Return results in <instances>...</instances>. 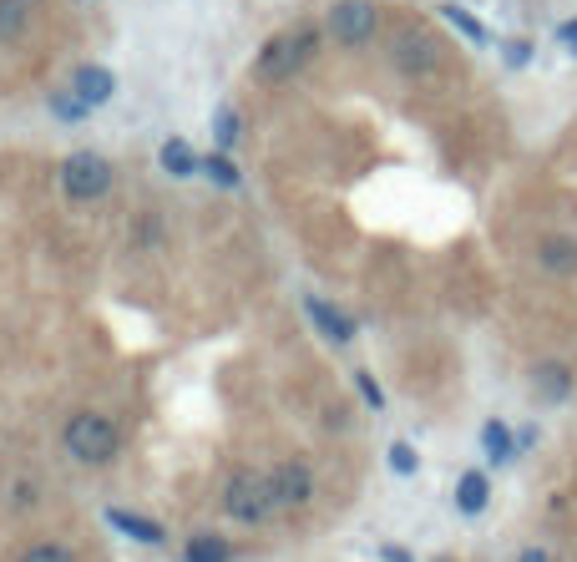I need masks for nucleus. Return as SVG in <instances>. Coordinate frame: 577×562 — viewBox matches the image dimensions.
I'll return each instance as SVG.
<instances>
[{
	"label": "nucleus",
	"mask_w": 577,
	"mask_h": 562,
	"mask_svg": "<svg viewBox=\"0 0 577 562\" xmlns=\"http://www.w3.org/2000/svg\"><path fill=\"white\" fill-rule=\"evenodd\" d=\"M314 56H319V31H314V26L279 31V36L264 41V51H259V82H289V76H299Z\"/></svg>",
	"instance_id": "obj_1"
},
{
	"label": "nucleus",
	"mask_w": 577,
	"mask_h": 562,
	"mask_svg": "<svg viewBox=\"0 0 577 562\" xmlns=\"http://www.w3.org/2000/svg\"><path fill=\"white\" fill-rule=\"evenodd\" d=\"M61 441H66V451H71L76 461H87V466H102V461L117 456V426H112L107 416H97V411L71 416L66 431H61Z\"/></svg>",
	"instance_id": "obj_2"
},
{
	"label": "nucleus",
	"mask_w": 577,
	"mask_h": 562,
	"mask_svg": "<svg viewBox=\"0 0 577 562\" xmlns=\"http://www.w3.org/2000/svg\"><path fill=\"white\" fill-rule=\"evenodd\" d=\"M223 507H228V517H238V522H264V517H274V507H279L274 481L259 476V471H233L228 487H223Z\"/></svg>",
	"instance_id": "obj_3"
},
{
	"label": "nucleus",
	"mask_w": 577,
	"mask_h": 562,
	"mask_svg": "<svg viewBox=\"0 0 577 562\" xmlns=\"http://www.w3.org/2000/svg\"><path fill=\"white\" fill-rule=\"evenodd\" d=\"M112 188V163L97 152H71L61 163V193L76 198V203H97L102 193Z\"/></svg>",
	"instance_id": "obj_4"
},
{
	"label": "nucleus",
	"mask_w": 577,
	"mask_h": 562,
	"mask_svg": "<svg viewBox=\"0 0 577 562\" xmlns=\"http://www.w3.org/2000/svg\"><path fill=\"white\" fill-rule=\"evenodd\" d=\"M441 61H446V51H441V41H436L431 31H421V26L395 31V41H390V66H395V71H405V76H431Z\"/></svg>",
	"instance_id": "obj_5"
},
{
	"label": "nucleus",
	"mask_w": 577,
	"mask_h": 562,
	"mask_svg": "<svg viewBox=\"0 0 577 562\" xmlns=\"http://www.w3.org/2000/svg\"><path fill=\"white\" fill-rule=\"evenodd\" d=\"M324 26L335 31L340 41L360 46V41H370V36H375V26H380V11L370 6V0H335V11H329V21H324Z\"/></svg>",
	"instance_id": "obj_6"
},
{
	"label": "nucleus",
	"mask_w": 577,
	"mask_h": 562,
	"mask_svg": "<svg viewBox=\"0 0 577 562\" xmlns=\"http://www.w3.org/2000/svg\"><path fill=\"white\" fill-rule=\"evenodd\" d=\"M269 481H274L279 507H289V512H299V507L314 497V476H309V466H304V461H279V466L269 471Z\"/></svg>",
	"instance_id": "obj_7"
},
{
	"label": "nucleus",
	"mask_w": 577,
	"mask_h": 562,
	"mask_svg": "<svg viewBox=\"0 0 577 562\" xmlns=\"http://www.w3.org/2000/svg\"><path fill=\"white\" fill-rule=\"evenodd\" d=\"M71 92L87 102V107H102V102H112V92H117V76H112L107 66H76Z\"/></svg>",
	"instance_id": "obj_8"
},
{
	"label": "nucleus",
	"mask_w": 577,
	"mask_h": 562,
	"mask_svg": "<svg viewBox=\"0 0 577 562\" xmlns=\"http://www.w3.org/2000/svg\"><path fill=\"white\" fill-rule=\"evenodd\" d=\"M304 309H309V319L319 325V335L329 340V345H350L355 340V325L335 309V304H324V299H304Z\"/></svg>",
	"instance_id": "obj_9"
},
{
	"label": "nucleus",
	"mask_w": 577,
	"mask_h": 562,
	"mask_svg": "<svg viewBox=\"0 0 577 562\" xmlns=\"http://www.w3.org/2000/svg\"><path fill=\"white\" fill-rule=\"evenodd\" d=\"M162 168H168L173 178H193V173H203V157L183 137H168V142H162Z\"/></svg>",
	"instance_id": "obj_10"
},
{
	"label": "nucleus",
	"mask_w": 577,
	"mask_h": 562,
	"mask_svg": "<svg viewBox=\"0 0 577 562\" xmlns=\"http://www.w3.org/2000/svg\"><path fill=\"white\" fill-rule=\"evenodd\" d=\"M486 502H491V481H486L481 471H466V476L456 481V507H461L466 517H476V512H486Z\"/></svg>",
	"instance_id": "obj_11"
},
{
	"label": "nucleus",
	"mask_w": 577,
	"mask_h": 562,
	"mask_svg": "<svg viewBox=\"0 0 577 562\" xmlns=\"http://www.w3.org/2000/svg\"><path fill=\"white\" fill-rule=\"evenodd\" d=\"M36 6H41V0H0V41H16L31 26Z\"/></svg>",
	"instance_id": "obj_12"
},
{
	"label": "nucleus",
	"mask_w": 577,
	"mask_h": 562,
	"mask_svg": "<svg viewBox=\"0 0 577 562\" xmlns=\"http://www.w3.org/2000/svg\"><path fill=\"white\" fill-rule=\"evenodd\" d=\"M537 259H542L547 274H572L577 269V244H572V238H542Z\"/></svg>",
	"instance_id": "obj_13"
},
{
	"label": "nucleus",
	"mask_w": 577,
	"mask_h": 562,
	"mask_svg": "<svg viewBox=\"0 0 577 562\" xmlns=\"http://www.w3.org/2000/svg\"><path fill=\"white\" fill-rule=\"evenodd\" d=\"M107 522L117 527V532H127L132 542H162V527L157 522H147V517H137V512H122V507H107Z\"/></svg>",
	"instance_id": "obj_14"
},
{
	"label": "nucleus",
	"mask_w": 577,
	"mask_h": 562,
	"mask_svg": "<svg viewBox=\"0 0 577 562\" xmlns=\"http://www.w3.org/2000/svg\"><path fill=\"white\" fill-rule=\"evenodd\" d=\"M238 137H243V117H238L233 107H218V117H213V147H218V152H233Z\"/></svg>",
	"instance_id": "obj_15"
},
{
	"label": "nucleus",
	"mask_w": 577,
	"mask_h": 562,
	"mask_svg": "<svg viewBox=\"0 0 577 562\" xmlns=\"http://www.w3.org/2000/svg\"><path fill=\"white\" fill-rule=\"evenodd\" d=\"M481 446H486L491 461H512V451H517V441H512V431L502 421H486L481 426Z\"/></svg>",
	"instance_id": "obj_16"
},
{
	"label": "nucleus",
	"mask_w": 577,
	"mask_h": 562,
	"mask_svg": "<svg viewBox=\"0 0 577 562\" xmlns=\"http://www.w3.org/2000/svg\"><path fill=\"white\" fill-rule=\"evenodd\" d=\"M441 16H446V21H451V26H456V31H461L466 41L486 46V26H481V21H476L471 11H461V6H441Z\"/></svg>",
	"instance_id": "obj_17"
},
{
	"label": "nucleus",
	"mask_w": 577,
	"mask_h": 562,
	"mask_svg": "<svg viewBox=\"0 0 577 562\" xmlns=\"http://www.w3.org/2000/svg\"><path fill=\"white\" fill-rule=\"evenodd\" d=\"M188 562H228V542L223 537H193L188 542Z\"/></svg>",
	"instance_id": "obj_18"
},
{
	"label": "nucleus",
	"mask_w": 577,
	"mask_h": 562,
	"mask_svg": "<svg viewBox=\"0 0 577 562\" xmlns=\"http://www.w3.org/2000/svg\"><path fill=\"white\" fill-rule=\"evenodd\" d=\"M567 385H572V380H567V370H562V365H537V390H542L547 400H562V395H567Z\"/></svg>",
	"instance_id": "obj_19"
},
{
	"label": "nucleus",
	"mask_w": 577,
	"mask_h": 562,
	"mask_svg": "<svg viewBox=\"0 0 577 562\" xmlns=\"http://www.w3.org/2000/svg\"><path fill=\"white\" fill-rule=\"evenodd\" d=\"M203 173L218 183V188H238V168L228 163V152H218V157H208V163H203Z\"/></svg>",
	"instance_id": "obj_20"
},
{
	"label": "nucleus",
	"mask_w": 577,
	"mask_h": 562,
	"mask_svg": "<svg viewBox=\"0 0 577 562\" xmlns=\"http://www.w3.org/2000/svg\"><path fill=\"white\" fill-rule=\"evenodd\" d=\"M21 562H76V557L66 547H56V542H36V547L21 552Z\"/></svg>",
	"instance_id": "obj_21"
},
{
	"label": "nucleus",
	"mask_w": 577,
	"mask_h": 562,
	"mask_svg": "<svg viewBox=\"0 0 577 562\" xmlns=\"http://www.w3.org/2000/svg\"><path fill=\"white\" fill-rule=\"evenodd\" d=\"M390 471H400V476H410V471H416V446L395 441V446H390Z\"/></svg>",
	"instance_id": "obj_22"
},
{
	"label": "nucleus",
	"mask_w": 577,
	"mask_h": 562,
	"mask_svg": "<svg viewBox=\"0 0 577 562\" xmlns=\"http://www.w3.org/2000/svg\"><path fill=\"white\" fill-rule=\"evenodd\" d=\"M51 107H56L61 122H81V117H87V102H81V97H56Z\"/></svg>",
	"instance_id": "obj_23"
},
{
	"label": "nucleus",
	"mask_w": 577,
	"mask_h": 562,
	"mask_svg": "<svg viewBox=\"0 0 577 562\" xmlns=\"http://www.w3.org/2000/svg\"><path fill=\"white\" fill-rule=\"evenodd\" d=\"M527 56H532V46H527V41H512V46H507V61H512V66H522Z\"/></svg>",
	"instance_id": "obj_24"
},
{
	"label": "nucleus",
	"mask_w": 577,
	"mask_h": 562,
	"mask_svg": "<svg viewBox=\"0 0 577 562\" xmlns=\"http://www.w3.org/2000/svg\"><path fill=\"white\" fill-rule=\"evenodd\" d=\"M557 41H562V46H567V51H577V21H567V26H562V31H557Z\"/></svg>",
	"instance_id": "obj_25"
},
{
	"label": "nucleus",
	"mask_w": 577,
	"mask_h": 562,
	"mask_svg": "<svg viewBox=\"0 0 577 562\" xmlns=\"http://www.w3.org/2000/svg\"><path fill=\"white\" fill-rule=\"evenodd\" d=\"M360 390H365L370 406H380V390H375V380H370V375H360Z\"/></svg>",
	"instance_id": "obj_26"
},
{
	"label": "nucleus",
	"mask_w": 577,
	"mask_h": 562,
	"mask_svg": "<svg viewBox=\"0 0 577 562\" xmlns=\"http://www.w3.org/2000/svg\"><path fill=\"white\" fill-rule=\"evenodd\" d=\"M385 562H410V552H400V547H385Z\"/></svg>",
	"instance_id": "obj_27"
},
{
	"label": "nucleus",
	"mask_w": 577,
	"mask_h": 562,
	"mask_svg": "<svg viewBox=\"0 0 577 562\" xmlns=\"http://www.w3.org/2000/svg\"><path fill=\"white\" fill-rule=\"evenodd\" d=\"M522 562H547V552H537V547H532V552H522Z\"/></svg>",
	"instance_id": "obj_28"
}]
</instances>
